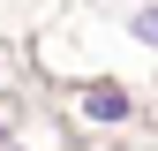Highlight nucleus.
<instances>
[{"label":"nucleus","mask_w":158,"mask_h":151,"mask_svg":"<svg viewBox=\"0 0 158 151\" xmlns=\"http://www.w3.org/2000/svg\"><path fill=\"white\" fill-rule=\"evenodd\" d=\"M83 113H90V121H121V113H128V98H121V83H90V98H83Z\"/></svg>","instance_id":"1"},{"label":"nucleus","mask_w":158,"mask_h":151,"mask_svg":"<svg viewBox=\"0 0 158 151\" xmlns=\"http://www.w3.org/2000/svg\"><path fill=\"white\" fill-rule=\"evenodd\" d=\"M135 38H151V45H158V8H151V15H135Z\"/></svg>","instance_id":"2"}]
</instances>
